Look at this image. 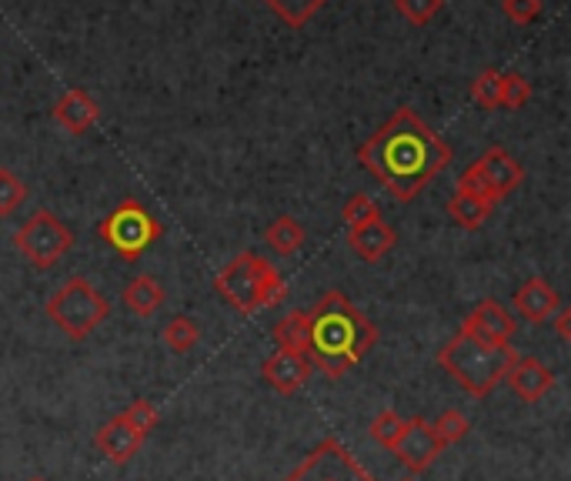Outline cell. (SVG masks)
I'll list each match as a JSON object with an SVG mask.
<instances>
[{"instance_id":"4fadbf2b","label":"cell","mask_w":571,"mask_h":481,"mask_svg":"<svg viewBox=\"0 0 571 481\" xmlns=\"http://www.w3.org/2000/svg\"><path fill=\"white\" fill-rule=\"evenodd\" d=\"M505 381H508V388L515 391L521 402L535 405V402H542L548 391L555 388V371L548 365H542L538 358H518L508 368Z\"/></svg>"},{"instance_id":"83f0119b","label":"cell","mask_w":571,"mask_h":481,"mask_svg":"<svg viewBox=\"0 0 571 481\" xmlns=\"http://www.w3.org/2000/svg\"><path fill=\"white\" fill-rule=\"evenodd\" d=\"M24 201H27V185L17 178L14 170L0 167V217L14 214Z\"/></svg>"},{"instance_id":"7402d4cb","label":"cell","mask_w":571,"mask_h":481,"mask_svg":"<svg viewBox=\"0 0 571 481\" xmlns=\"http://www.w3.org/2000/svg\"><path fill=\"white\" fill-rule=\"evenodd\" d=\"M198 341H201V328H198V321L188 318V315H178V318H170V321L164 325V344L170 347L174 355H188Z\"/></svg>"},{"instance_id":"ba28073f","label":"cell","mask_w":571,"mask_h":481,"mask_svg":"<svg viewBox=\"0 0 571 481\" xmlns=\"http://www.w3.org/2000/svg\"><path fill=\"white\" fill-rule=\"evenodd\" d=\"M284 481H375L358 458L351 455L341 442L328 439L312 455H307Z\"/></svg>"},{"instance_id":"e575fe53","label":"cell","mask_w":571,"mask_h":481,"mask_svg":"<svg viewBox=\"0 0 571 481\" xmlns=\"http://www.w3.org/2000/svg\"><path fill=\"white\" fill-rule=\"evenodd\" d=\"M405 481H411V478H405Z\"/></svg>"},{"instance_id":"e0dca14e","label":"cell","mask_w":571,"mask_h":481,"mask_svg":"<svg viewBox=\"0 0 571 481\" xmlns=\"http://www.w3.org/2000/svg\"><path fill=\"white\" fill-rule=\"evenodd\" d=\"M347 244L365 261H381L388 251H394V244H398V231H394L391 225H384V217H378V221H371V225L351 228Z\"/></svg>"},{"instance_id":"ffe728a7","label":"cell","mask_w":571,"mask_h":481,"mask_svg":"<svg viewBox=\"0 0 571 481\" xmlns=\"http://www.w3.org/2000/svg\"><path fill=\"white\" fill-rule=\"evenodd\" d=\"M275 341L281 352H294V355H307V312H288L278 325H275Z\"/></svg>"},{"instance_id":"4dcf8cb0","label":"cell","mask_w":571,"mask_h":481,"mask_svg":"<svg viewBox=\"0 0 571 481\" xmlns=\"http://www.w3.org/2000/svg\"><path fill=\"white\" fill-rule=\"evenodd\" d=\"M124 415V421L130 425V428H138L144 439H148V431H154L157 428V421H161V412L151 405V402H144V398H138L135 405H130L127 412H120Z\"/></svg>"},{"instance_id":"d6a6232c","label":"cell","mask_w":571,"mask_h":481,"mask_svg":"<svg viewBox=\"0 0 571 481\" xmlns=\"http://www.w3.org/2000/svg\"><path fill=\"white\" fill-rule=\"evenodd\" d=\"M555 315H558V318H555L558 338H561V341H571V308H564V304H561V308H558Z\"/></svg>"},{"instance_id":"603a6c76","label":"cell","mask_w":571,"mask_h":481,"mask_svg":"<svg viewBox=\"0 0 571 481\" xmlns=\"http://www.w3.org/2000/svg\"><path fill=\"white\" fill-rule=\"evenodd\" d=\"M265 4L288 24V27H304L328 0H265Z\"/></svg>"},{"instance_id":"6da1fadb","label":"cell","mask_w":571,"mask_h":481,"mask_svg":"<svg viewBox=\"0 0 571 481\" xmlns=\"http://www.w3.org/2000/svg\"><path fill=\"white\" fill-rule=\"evenodd\" d=\"M358 161L391 198L411 201L452 164V148L411 107H398L358 148Z\"/></svg>"},{"instance_id":"cb8c5ba5","label":"cell","mask_w":571,"mask_h":481,"mask_svg":"<svg viewBox=\"0 0 571 481\" xmlns=\"http://www.w3.org/2000/svg\"><path fill=\"white\" fill-rule=\"evenodd\" d=\"M471 101L481 107V111H495L502 107V74L495 67H485L474 84H471Z\"/></svg>"},{"instance_id":"8fae6325","label":"cell","mask_w":571,"mask_h":481,"mask_svg":"<svg viewBox=\"0 0 571 481\" xmlns=\"http://www.w3.org/2000/svg\"><path fill=\"white\" fill-rule=\"evenodd\" d=\"M461 331L485 344H511L515 318L508 315L505 304H498L495 298H485V301H478L474 312L461 321Z\"/></svg>"},{"instance_id":"d4e9b609","label":"cell","mask_w":571,"mask_h":481,"mask_svg":"<svg viewBox=\"0 0 571 481\" xmlns=\"http://www.w3.org/2000/svg\"><path fill=\"white\" fill-rule=\"evenodd\" d=\"M468 428H471V421L458 408H448V412L437 415V421H431V431H434V439L442 442V448L461 442L465 434H468Z\"/></svg>"},{"instance_id":"5b68a950","label":"cell","mask_w":571,"mask_h":481,"mask_svg":"<svg viewBox=\"0 0 571 481\" xmlns=\"http://www.w3.org/2000/svg\"><path fill=\"white\" fill-rule=\"evenodd\" d=\"M111 315L107 298L87 281V278H71L64 281L51 298H48V318L71 338V341H84L91 338V331H98Z\"/></svg>"},{"instance_id":"2e32d148","label":"cell","mask_w":571,"mask_h":481,"mask_svg":"<svg viewBox=\"0 0 571 481\" xmlns=\"http://www.w3.org/2000/svg\"><path fill=\"white\" fill-rule=\"evenodd\" d=\"M94 442H98V448L107 455V461L127 465L130 458H135V455L141 452L144 434H141L138 428H130V425L124 421V415H117V418H111V421L98 431Z\"/></svg>"},{"instance_id":"836d02e7","label":"cell","mask_w":571,"mask_h":481,"mask_svg":"<svg viewBox=\"0 0 571 481\" xmlns=\"http://www.w3.org/2000/svg\"><path fill=\"white\" fill-rule=\"evenodd\" d=\"M27 481H43V478H27Z\"/></svg>"},{"instance_id":"7c38bea8","label":"cell","mask_w":571,"mask_h":481,"mask_svg":"<svg viewBox=\"0 0 571 481\" xmlns=\"http://www.w3.org/2000/svg\"><path fill=\"white\" fill-rule=\"evenodd\" d=\"M511 304L515 312L532 321V325H542L548 321L558 308H561V294L555 291V284H548L545 278H529L515 294H511Z\"/></svg>"},{"instance_id":"3957f363","label":"cell","mask_w":571,"mask_h":481,"mask_svg":"<svg viewBox=\"0 0 571 481\" xmlns=\"http://www.w3.org/2000/svg\"><path fill=\"white\" fill-rule=\"evenodd\" d=\"M515 362H518V352L511 344H485L465 331H458L442 352H437V365L474 398H488L505 381Z\"/></svg>"},{"instance_id":"1f68e13d","label":"cell","mask_w":571,"mask_h":481,"mask_svg":"<svg viewBox=\"0 0 571 481\" xmlns=\"http://www.w3.org/2000/svg\"><path fill=\"white\" fill-rule=\"evenodd\" d=\"M502 8L511 24H532L542 14V0H502Z\"/></svg>"},{"instance_id":"30bf717a","label":"cell","mask_w":571,"mask_h":481,"mask_svg":"<svg viewBox=\"0 0 571 481\" xmlns=\"http://www.w3.org/2000/svg\"><path fill=\"white\" fill-rule=\"evenodd\" d=\"M474 170H478V178L485 181V188H488L495 204L505 201L524 181V167L505 148H488L485 154L474 161Z\"/></svg>"},{"instance_id":"7a4b0ae2","label":"cell","mask_w":571,"mask_h":481,"mask_svg":"<svg viewBox=\"0 0 571 481\" xmlns=\"http://www.w3.org/2000/svg\"><path fill=\"white\" fill-rule=\"evenodd\" d=\"M375 344L378 328L338 288L325 291L307 312V362L312 368H321L331 381L344 378Z\"/></svg>"},{"instance_id":"d6986e66","label":"cell","mask_w":571,"mask_h":481,"mask_svg":"<svg viewBox=\"0 0 571 481\" xmlns=\"http://www.w3.org/2000/svg\"><path fill=\"white\" fill-rule=\"evenodd\" d=\"M492 207H495V204L478 201V198L461 194V191H455V198L448 201L452 221H455L458 228H465V231H478L481 225H485V221H488V214H492Z\"/></svg>"},{"instance_id":"5bb4252c","label":"cell","mask_w":571,"mask_h":481,"mask_svg":"<svg viewBox=\"0 0 571 481\" xmlns=\"http://www.w3.org/2000/svg\"><path fill=\"white\" fill-rule=\"evenodd\" d=\"M261 375H265V381L281 391V395H294V391L304 388V381L312 378V362H307V355H294V352H278L265 362V368H261Z\"/></svg>"},{"instance_id":"f546056e","label":"cell","mask_w":571,"mask_h":481,"mask_svg":"<svg viewBox=\"0 0 571 481\" xmlns=\"http://www.w3.org/2000/svg\"><path fill=\"white\" fill-rule=\"evenodd\" d=\"M442 8H445V0H394V11L418 27H424Z\"/></svg>"},{"instance_id":"9a60e30c","label":"cell","mask_w":571,"mask_h":481,"mask_svg":"<svg viewBox=\"0 0 571 481\" xmlns=\"http://www.w3.org/2000/svg\"><path fill=\"white\" fill-rule=\"evenodd\" d=\"M101 117L98 101L84 91V87H71V91L54 104V121L67 130V135H84L91 130Z\"/></svg>"},{"instance_id":"9c48e42d","label":"cell","mask_w":571,"mask_h":481,"mask_svg":"<svg viewBox=\"0 0 571 481\" xmlns=\"http://www.w3.org/2000/svg\"><path fill=\"white\" fill-rule=\"evenodd\" d=\"M394 458H398L408 471H424L434 465V458L442 455V442L434 439V431H431V421L415 415L411 421H405L402 434H398V442H394Z\"/></svg>"},{"instance_id":"52a82bcc","label":"cell","mask_w":571,"mask_h":481,"mask_svg":"<svg viewBox=\"0 0 571 481\" xmlns=\"http://www.w3.org/2000/svg\"><path fill=\"white\" fill-rule=\"evenodd\" d=\"M14 244H17V251L30 261L34 268L48 271L74 248V231L61 221L54 211L40 207L37 214H30L27 221L17 228Z\"/></svg>"},{"instance_id":"44dd1931","label":"cell","mask_w":571,"mask_h":481,"mask_svg":"<svg viewBox=\"0 0 571 481\" xmlns=\"http://www.w3.org/2000/svg\"><path fill=\"white\" fill-rule=\"evenodd\" d=\"M265 241H268V248H271L278 257H291V254H297V248L304 244V228L294 221V217L281 214L278 221L268 225Z\"/></svg>"},{"instance_id":"484cf974","label":"cell","mask_w":571,"mask_h":481,"mask_svg":"<svg viewBox=\"0 0 571 481\" xmlns=\"http://www.w3.org/2000/svg\"><path fill=\"white\" fill-rule=\"evenodd\" d=\"M341 217H344V225H347V231H351V228H361V225L378 221L381 207L375 204L371 194H351L347 204H344V211H341Z\"/></svg>"},{"instance_id":"4316f807","label":"cell","mask_w":571,"mask_h":481,"mask_svg":"<svg viewBox=\"0 0 571 481\" xmlns=\"http://www.w3.org/2000/svg\"><path fill=\"white\" fill-rule=\"evenodd\" d=\"M532 101V80L524 74H502V107L505 111H521Z\"/></svg>"},{"instance_id":"8992f818","label":"cell","mask_w":571,"mask_h":481,"mask_svg":"<svg viewBox=\"0 0 571 481\" xmlns=\"http://www.w3.org/2000/svg\"><path fill=\"white\" fill-rule=\"evenodd\" d=\"M98 235L124 261H138L154 241L164 238V225L138 198H124L104 221H98Z\"/></svg>"},{"instance_id":"ac0fdd59","label":"cell","mask_w":571,"mask_h":481,"mask_svg":"<svg viewBox=\"0 0 571 481\" xmlns=\"http://www.w3.org/2000/svg\"><path fill=\"white\" fill-rule=\"evenodd\" d=\"M164 298L167 294H164V288H161V281L154 275H138L135 281L124 288V304L138 318H154L161 312Z\"/></svg>"},{"instance_id":"f1b7e54d","label":"cell","mask_w":571,"mask_h":481,"mask_svg":"<svg viewBox=\"0 0 571 481\" xmlns=\"http://www.w3.org/2000/svg\"><path fill=\"white\" fill-rule=\"evenodd\" d=\"M405 428V418L398 412H381L375 421H371V439L381 445V448H394V442H398V434Z\"/></svg>"},{"instance_id":"277c9868","label":"cell","mask_w":571,"mask_h":481,"mask_svg":"<svg viewBox=\"0 0 571 481\" xmlns=\"http://www.w3.org/2000/svg\"><path fill=\"white\" fill-rule=\"evenodd\" d=\"M214 291L221 294L238 315L275 308L278 301L288 298V284L281 271L268 257H261L254 251H241L238 257H231L225 271L214 278Z\"/></svg>"}]
</instances>
